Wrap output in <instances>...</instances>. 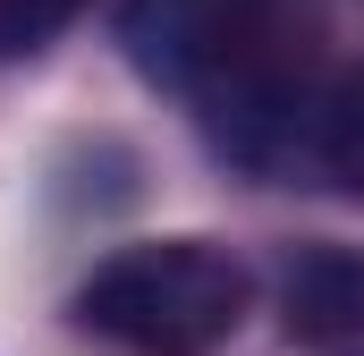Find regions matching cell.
<instances>
[{
    "instance_id": "obj_1",
    "label": "cell",
    "mask_w": 364,
    "mask_h": 356,
    "mask_svg": "<svg viewBox=\"0 0 364 356\" xmlns=\"http://www.w3.org/2000/svg\"><path fill=\"white\" fill-rule=\"evenodd\" d=\"M119 43L127 68L178 93L237 162L263 170L279 153H305L322 85L305 77L288 0H127Z\"/></svg>"
},
{
    "instance_id": "obj_5",
    "label": "cell",
    "mask_w": 364,
    "mask_h": 356,
    "mask_svg": "<svg viewBox=\"0 0 364 356\" xmlns=\"http://www.w3.org/2000/svg\"><path fill=\"white\" fill-rule=\"evenodd\" d=\"M85 0H0V60H26V51H43L68 17H77Z\"/></svg>"
},
{
    "instance_id": "obj_3",
    "label": "cell",
    "mask_w": 364,
    "mask_h": 356,
    "mask_svg": "<svg viewBox=\"0 0 364 356\" xmlns=\"http://www.w3.org/2000/svg\"><path fill=\"white\" fill-rule=\"evenodd\" d=\"M279 331L305 348L364 340V246H305L279 271Z\"/></svg>"
},
{
    "instance_id": "obj_4",
    "label": "cell",
    "mask_w": 364,
    "mask_h": 356,
    "mask_svg": "<svg viewBox=\"0 0 364 356\" xmlns=\"http://www.w3.org/2000/svg\"><path fill=\"white\" fill-rule=\"evenodd\" d=\"M305 153L339 178L348 195H364V51L314 93V127H305Z\"/></svg>"
},
{
    "instance_id": "obj_2",
    "label": "cell",
    "mask_w": 364,
    "mask_h": 356,
    "mask_svg": "<svg viewBox=\"0 0 364 356\" xmlns=\"http://www.w3.org/2000/svg\"><path fill=\"white\" fill-rule=\"evenodd\" d=\"M246 305H255V280L229 246L153 238V246H119L110 263L85 271L77 331H93L119 356H212L220 340H237Z\"/></svg>"
}]
</instances>
